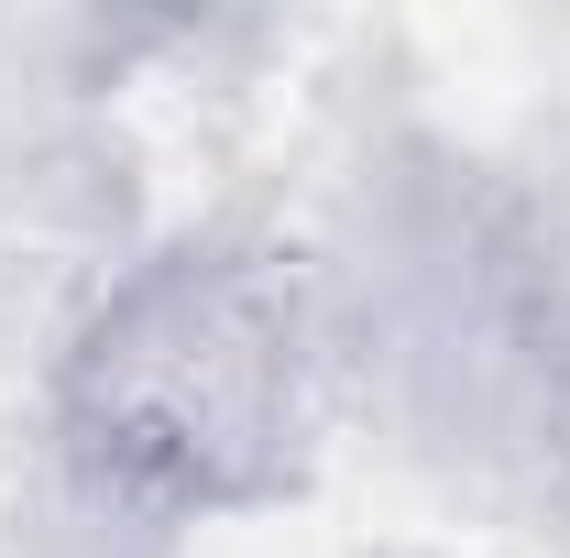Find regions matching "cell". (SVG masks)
Here are the masks:
<instances>
[{"label":"cell","mask_w":570,"mask_h":558,"mask_svg":"<svg viewBox=\"0 0 570 558\" xmlns=\"http://www.w3.org/2000/svg\"><path fill=\"white\" fill-rule=\"evenodd\" d=\"M77 427H88L99 471L154 504L253 492L296 427L285 307L230 263L142 275L77 361Z\"/></svg>","instance_id":"6da1fadb"}]
</instances>
